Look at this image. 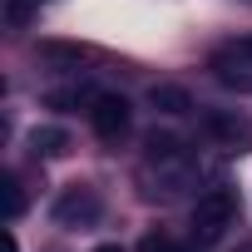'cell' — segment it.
<instances>
[{
  "label": "cell",
  "instance_id": "obj_1",
  "mask_svg": "<svg viewBox=\"0 0 252 252\" xmlns=\"http://www.w3.org/2000/svg\"><path fill=\"white\" fill-rule=\"evenodd\" d=\"M144 173H149V183H154V193H163V198H178V193H188L193 183H198V154L178 139V134H163V129H154L149 139H144Z\"/></svg>",
  "mask_w": 252,
  "mask_h": 252
},
{
  "label": "cell",
  "instance_id": "obj_2",
  "mask_svg": "<svg viewBox=\"0 0 252 252\" xmlns=\"http://www.w3.org/2000/svg\"><path fill=\"white\" fill-rule=\"evenodd\" d=\"M237 222V193L232 188H208L193 203V237L198 242H218L227 237V227Z\"/></svg>",
  "mask_w": 252,
  "mask_h": 252
},
{
  "label": "cell",
  "instance_id": "obj_3",
  "mask_svg": "<svg viewBox=\"0 0 252 252\" xmlns=\"http://www.w3.org/2000/svg\"><path fill=\"white\" fill-rule=\"evenodd\" d=\"M208 69H213L218 84H227V89H237V94H252V35L222 45V50L208 60Z\"/></svg>",
  "mask_w": 252,
  "mask_h": 252
},
{
  "label": "cell",
  "instance_id": "obj_4",
  "mask_svg": "<svg viewBox=\"0 0 252 252\" xmlns=\"http://www.w3.org/2000/svg\"><path fill=\"white\" fill-rule=\"evenodd\" d=\"M89 124H94V134L99 139H124L129 134V124H134V109L124 94H89Z\"/></svg>",
  "mask_w": 252,
  "mask_h": 252
},
{
  "label": "cell",
  "instance_id": "obj_5",
  "mask_svg": "<svg viewBox=\"0 0 252 252\" xmlns=\"http://www.w3.org/2000/svg\"><path fill=\"white\" fill-rule=\"evenodd\" d=\"M99 213H104V203H99L94 188H64L55 198V222L60 227H94Z\"/></svg>",
  "mask_w": 252,
  "mask_h": 252
},
{
  "label": "cell",
  "instance_id": "obj_6",
  "mask_svg": "<svg viewBox=\"0 0 252 252\" xmlns=\"http://www.w3.org/2000/svg\"><path fill=\"white\" fill-rule=\"evenodd\" d=\"M203 129H208L218 144H227V149H237V144L252 139L247 119H242V114H227V109H208V114H203Z\"/></svg>",
  "mask_w": 252,
  "mask_h": 252
},
{
  "label": "cell",
  "instance_id": "obj_7",
  "mask_svg": "<svg viewBox=\"0 0 252 252\" xmlns=\"http://www.w3.org/2000/svg\"><path fill=\"white\" fill-rule=\"evenodd\" d=\"M149 104H154L158 114H173V119L193 109V99H188V89H178V84H154V89H149Z\"/></svg>",
  "mask_w": 252,
  "mask_h": 252
},
{
  "label": "cell",
  "instance_id": "obj_8",
  "mask_svg": "<svg viewBox=\"0 0 252 252\" xmlns=\"http://www.w3.org/2000/svg\"><path fill=\"white\" fill-rule=\"evenodd\" d=\"M0 188H5V218L15 222V218H20V208H25V198H20V183H15V173H5V183H0Z\"/></svg>",
  "mask_w": 252,
  "mask_h": 252
},
{
  "label": "cell",
  "instance_id": "obj_9",
  "mask_svg": "<svg viewBox=\"0 0 252 252\" xmlns=\"http://www.w3.org/2000/svg\"><path fill=\"white\" fill-rule=\"evenodd\" d=\"M30 144H35V154H60V149H64V134H60V129H35Z\"/></svg>",
  "mask_w": 252,
  "mask_h": 252
},
{
  "label": "cell",
  "instance_id": "obj_10",
  "mask_svg": "<svg viewBox=\"0 0 252 252\" xmlns=\"http://www.w3.org/2000/svg\"><path fill=\"white\" fill-rule=\"evenodd\" d=\"M139 252H188V247H178V242L163 237V232H149V237L139 242Z\"/></svg>",
  "mask_w": 252,
  "mask_h": 252
},
{
  "label": "cell",
  "instance_id": "obj_11",
  "mask_svg": "<svg viewBox=\"0 0 252 252\" xmlns=\"http://www.w3.org/2000/svg\"><path fill=\"white\" fill-rule=\"evenodd\" d=\"M5 252H20V247H15V232H5Z\"/></svg>",
  "mask_w": 252,
  "mask_h": 252
},
{
  "label": "cell",
  "instance_id": "obj_12",
  "mask_svg": "<svg viewBox=\"0 0 252 252\" xmlns=\"http://www.w3.org/2000/svg\"><path fill=\"white\" fill-rule=\"evenodd\" d=\"M94 252H124V247H114V242H109V247H94Z\"/></svg>",
  "mask_w": 252,
  "mask_h": 252
}]
</instances>
